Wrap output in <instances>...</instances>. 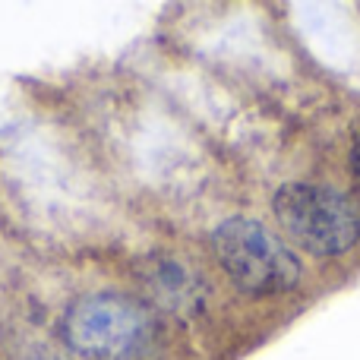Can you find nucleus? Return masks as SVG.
<instances>
[{
    "label": "nucleus",
    "instance_id": "7ed1b4c3",
    "mask_svg": "<svg viewBox=\"0 0 360 360\" xmlns=\"http://www.w3.org/2000/svg\"><path fill=\"white\" fill-rule=\"evenodd\" d=\"M272 212L297 247L313 256H342L360 237V212L345 193L323 184H285Z\"/></svg>",
    "mask_w": 360,
    "mask_h": 360
},
{
    "label": "nucleus",
    "instance_id": "20e7f679",
    "mask_svg": "<svg viewBox=\"0 0 360 360\" xmlns=\"http://www.w3.org/2000/svg\"><path fill=\"white\" fill-rule=\"evenodd\" d=\"M149 288H152V297H155L165 310L184 313V316L202 310L205 285L190 272V269L180 266L174 259L155 262V269H152V275H149Z\"/></svg>",
    "mask_w": 360,
    "mask_h": 360
},
{
    "label": "nucleus",
    "instance_id": "f03ea898",
    "mask_svg": "<svg viewBox=\"0 0 360 360\" xmlns=\"http://www.w3.org/2000/svg\"><path fill=\"white\" fill-rule=\"evenodd\" d=\"M212 247L224 275L240 291L256 297H275L291 291L304 272L297 253L256 218H224L212 234Z\"/></svg>",
    "mask_w": 360,
    "mask_h": 360
},
{
    "label": "nucleus",
    "instance_id": "f257e3e1",
    "mask_svg": "<svg viewBox=\"0 0 360 360\" xmlns=\"http://www.w3.org/2000/svg\"><path fill=\"white\" fill-rule=\"evenodd\" d=\"M63 338L86 360H149L162 342L149 307L117 291L73 300L63 316Z\"/></svg>",
    "mask_w": 360,
    "mask_h": 360
},
{
    "label": "nucleus",
    "instance_id": "39448f33",
    "mask_svg": "<svg viewBox=\"0 0 360 360\" xmlns=\"http://www.w3.org/2000/svg\"><path fill=\"white\" fill-rule=\"evenodd\" d=\"M354 174H357V180H360V143L354 146Z\"/></svg>",
    "mask_w": 360,
    "mask_h": 360
}]
</instances>
